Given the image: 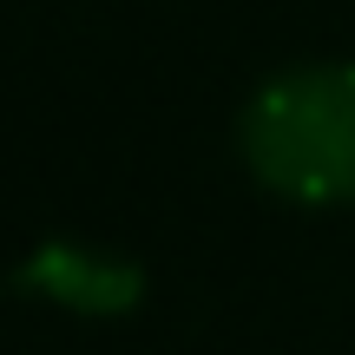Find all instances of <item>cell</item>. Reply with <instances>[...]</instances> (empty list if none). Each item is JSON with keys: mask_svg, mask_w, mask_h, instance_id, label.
Masks as SVG:
<instances>
[{"mask_svg": "<svg viewBox=\"0 0 355 355\" xmlns=\"http://www.w3.org/2000/svg\"><path fill=\"white\" fill-rule=\"evenodd\" d=\"M250 178L283 204H355V60L290 66L237 119Z\"/></svg>", "mask_w": 355, "mask_h": 355, "instance_id": "1", "label": "cell"}, {"mask_svg": "<svg viewBox=\"0 0 355 355\" xmlns=\"http://www.w3.org/2000/svg\"><path fill=\"white\" fill-rule=\"evenodd\" d=\"M139 270L132 263H112V257H92V250H73V243H46L33 263L20 270V290H46L73 309H92V316H112V309L139 303Z\"/></svg>", "mask_w": 355, "mask_h": 355, "instance_id": "2", "label": "cell"}]
</instances>
